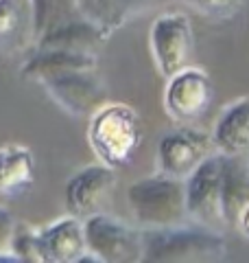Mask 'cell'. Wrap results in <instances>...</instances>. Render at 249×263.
I'll return each instance as SVG.
<instances>
[{
    "mask_svg": "<svg viewBox=\"0 0 249 263\" xmlns=\"http://www.w3.org/2000/svg\"><path fill=\"white\" fill-rule=\"evenodd\" d=\"M144 230V228H142ZM227 257V241L217 228L201 224L188 226L186 221L169 228L144 230V257L142 261H221Z\"/></svg>",
    "mask_w": 249,
    "mask_h": 263,
    "instance_id": "1",
    "label": "cell"
},
{
    "mask_svg": "<svg viewBox=\"0 0 249 263\" xmlns=\"http://www.w3.org/2000/svg\"><path fill=\"white\" fill-rule=\"evenodd\" d=\"M88 143L98 162L112 169L127 167L142 143V125L136 110L127 103L101 105L90 117Z\"/></svg>",
    "mask_w": 249,
    "mask_h": 263,
    "instance_id": "2",
    "label": "cell"
},
{
    "mask_svg": "<svg viewBox=\"0 0 249 263\" xmlns=\"http://www.w3.org/2000/svg\"><path fill=\"white\" fill-rule=\"evenodd\" d=\"M127 202L140 228H169L188 219L186 180L155 174L127 189Z\"/></svg>",
    "mask_w": 249,
    "mask_h": 263,
    "instance_id": "3",
    "label": "cell"
},
{
    "mask_svg": "<svg viewBox=\"0 0 249 263\" xmlns=\"http://www.w3.org/2000/svg\"><path fill=\"white\" fill-rule=\"evenodd\" d=\"M83 230L88 252L96 263H136L144 257V230L125 224L110 213H96L83 219Z\"/></svg>",
    "mask_w": 249,
    "mask_h": 263,
    "instance_id": "4",
    "label": "cell"
},
{
    "mask_svg": "<svg viewBox=\"0 0 249 263\" xmlns=\"http://www.w3.org/2000/svg\"><path fill=\"white\" fill-rule=\"evenodd\" d=\"M223 164L225 154L214 152L186 178L188 219L208 228H221L223 221Z\"/></svg>",
    "mask_w": 249,
    "mask_h": 263,
    "instance_id": "5",
    "label": "cell"
},
{
    "mask_svg": "<svg viewBox=\"0 0 249 263\" xmlns=\"http://www.w3.org/2000/svg\"><path fill=\"white\" fill-rule=\"evenodd\" d=\"M151 53L162 75L169 79L190 64L195 51V33L188 15L162 13L151 27Z\"/></svg>",
    "mask_w": 249,
    "mask_h": 263,
    "instance_id": "6",
    "label": "cell"
},
{
    "mask_svg": "<svg viewBox=\"0 0 249 263\" xmlns=\"http://www.w3.org/2000/svg\"><path fill=\"white\" fill-rule=\"evenodd\" d=\"M116 169L103 162L90 164L77 171L64 189V202L68 215L88 219L96 213H107L116 189Z\"/></svg>",
    "mask_w": 249,
    "mask_h": 263,
    "instance_id": "7",
    "label": "cell"
},
{
    "mask_svg": "<svg viewBox=\"0 0 249 263\" xmlns=\"http://www.w3.org/2000/svg\"><path fill=\"white\" fill-rule=\"evenodd\" d=\"M214 97L212 79L199 66H186L173 77L164 90V108L171 119L175 121H197L210 108Z\"/></svg>",
    "mask_w": 249,
    "mask_h": 263,
    "instance_id": "8",
    "label": "cell"
},
{
    "mask_svg": "<svg viewBox=\"0 0 249 263\" xmlns=\"http://www.w3.org/2000/svg\"><path fill=\"white\" fill-rule=\"evenodd\" d=\"M48 97L72 117H92V114L107 103V90L101 77L92 70H74L68 75L44 81Z\"/></svg>",
    "mask_w": 249,
    "mask_h": 263,
    "instance_id": "9",
    "label": "cell"
},
{
    "mask_svg": "<svg viewBox=\"0 0 249 263\" xmlns=\"http://www.w3.org/2000/svg\"><path fill=\"white\" fill-rule=\"evenodd\" d=\"M217 149H214L212 136H208L205 132L195 127H179L162 136L157 147L160 171L186 180Z\"/></svg>",
    "mask_w": 249,
    "mask_h": 263,
    "instance_id": "10",
    "label": "cell"
},
{
    "mask_svg": "<svg viewBox=\"0 0 249 263\" xmlns=\"http://www.w3.org/2000/svg\"><path fill=\"white\" fill-rule=\"evenodd\" d=\"M42 263H81L88 254L83 219L66 215L39 230Z\"/></svg>",
    "mask_w": 249,
    "mask_h": 263,
    "instance_id": "11",
    "label": "cell"
},
{
    "mask_svg": "<svg viewBox=\"0 0 249 263\" xmlns=\"http://www.w3.org/2000/svg\"><path fill=\"white\" fill-rule=\"evenodd\" d=\"M110 33L98 24L86 20L83 15L57 24L51 31L35 40V51H77V53H96Z\"/></svg>",
    "mask_w": 249,
    "mask_h": 263,
    "instance_id": "12",
    "label": "cell"
},
{
    "mask_svg": "<svg viewBox=\"0 0 249 263\" xmlns=\"http://www.w3.org/2000/svg\"><path fill=\"white\" fill-rule=\"evenodd\" d=\"M35 184V158L24 145L0 147V204L24 197Z\"/></svg>",
    "mask_w": 249,
    "mask_h": 263,
    "instance_id": "13",
    "label": "cell"
},
{
    "mask_svg": "<svg viewBox=\"0 0 249 263\" xmlns=\"http://www.w3.org/2000/svg\"><path fill=\"white\" fill-rule=\"evenodd\" d=\"M94 53L77 51H35L22 64V77L35 84H44L48 79L68 75L74 70H92L96 68Z\"/></svg>",
    "mask_w": 249,
    "mask_h": 263,
    "instance_id": "14",
    "label": "cell"
},
{
    "mask_svg": "<svg viewBox=\"0 0 249 263\" xmlns=\"http://www.w3.org/2000/svg\"><path fill=\"white\" fill-rule=\"evenodd\" d=\"M212 143L225 156L249 154V97L236 99L223 110L212 132Z\"/></svg>",
    "mask_w": 249,
    "mask_h": 263,
    "instance_id": "15",
    "label": "cell"
},
{
    "mask_svg": "<svg viewBox=\"0 0 249 263\" xmlns=\"http://www.w3.org/2000/svg\"><path fill=\"white\" fill-rule=\"evenodd\" d=\"M223 221L236 228L243 209L249 204V167L240 156H225L223 164Z\"/></svg>",
    "mask_w": 249,
    "mask_h": 263,
    "instance_id": "16",
    "label": "cell"
},
{
    "mask_svg": "<svg viewBox=\"0 0 249 263\" xmlns=\"http://www.w3.org/2000/svg\"><path fill=\"white\" fill-rule=\"evenodd\" d=\"M33 40L29 0H0V51H18Z\"/></svg>",
    "mask_w": 249,
    "mask_h": 263,
    "instance_id": "17",
    "label": "cell"
},
{
    "mask_svg": "<svg viewBox=\"0 0 249 263\" xmlns=\"http://www.w3.org/2000/svg\"><path fill=\"white\" fill-rule=\"evenodd\" d=\"M29 3L33 20V42L57 24L79 15V11L74 9V0H29Z\"/></svg>",
    "mask_w": 249,
    "mask_h": 263,
    "instance_id": "18",
    "label": "cell"
},
{
    "mask_svg": "<svg viewBox=\"0 0 249 263\" xmlns=\"http://www.w3.org/2000/svg\"><path fill=\"white\" fill-rule=\"evenodd\" d=\"M9 252L15 257V261H37V263H42L39 230L29 226V224H18L13 230Z\"/></svg>",
    "mask_w": 249,
    "mask_h": 263,
    "instance_id": "19",
    "label": "cell"
},
{
    "mask_svg": "<svg viewBox=\"0 0 249 263\" xmlns=\"http://www.w3.org/2000/svg\"><path fill=\"white\" fill-rule=\"evenodd\" d=\"M186 3L210 20H230L243 9L247 0H186Z\"/></svg>",
    "mask_w": 249,
    "mask_h": 263,
    "instance_id": "20",
    "label": "cell"
},
{
    "mask_svg": "<svg viewBox=\"0 0 249 263\" xmlns=\"http://www.w3.org/2000/svg\"><path fill=\"white\" fill-rule=\"evenodd\" d=\"M15 226H18L15 217L5 209V204H0V261H15V257L9 252Z\"/></svg>",
    "mask_w": 249,
    "mask_h": 263,
    "instance_id": "21",
    "label": "cell"
},
{
    "mask_svg": "<svg viewBox=\"0 0 249 263\" xmlns=\"http://www.w3.org/2000/svg\"><path fill=\"white\" fill-rule=\"evenodd\" d=\"M157 3H160V0H127V15H129V20L136 18V15H140V13L149 11Z\"/></svg>",
    "mask_w": 249,
    "mask_h": 263,
    "instance_id": "22",
    "label": "cell"
},
{
    "mask_svg": "<svg viewBox=\"0 0 249 263\" xmlns=\"http://www.w3.org/2000/svg\"><path fill=\"white\" fill-rule=\"evenodd\" d=\"M236 228L243 230V235L249 239V204L243 209V213H240V217H238V226H236Z\"/></svg>",
    "mask_w": 249,
    "mask_h": 263,
    "instance_id": "23",
    "label": "cell"
}]
</instances>
